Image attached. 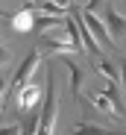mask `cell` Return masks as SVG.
<instances>
[{
    "label": "cell",
    "mask_w": 126,
    "mask_h": 135,
    "mask_svg": "<svg viewBox=\"0 0 126 135\" xmlns=\"http://www.w3.org/2000/svg\"><path fill=\"white\" fill-rule=\"evenodd\" d=\"M65 30H68V44H70V53H82L85 47H82V35H79V27H76V21L68 18L65 21Z\"/></svg>",
    "instance_id": "cell-9"
},
{
    "label": "cell",
    "mask_w": 126,
    "mask_h": 135,
    "mask_svg": "<svg viewBox=\"0 0 126 135\" xmlns=\"http://www.w3.org/2000/svg\"><path fill=\"white\" fill-rule=\"evenodd\" d=\"M97 6H100V0H91V3H88L85 9H82L79 15H82V21H85V24H88L91 35H94V38H97L100 44H112L114 38L109 35V30H106V27H103V21H100V18L94 15V9H97Z\"/></svg>",
    "instance_id": "cell-2"
},
{
    "label": "cell",
    "mask_w": 126,
    "mask_h": 135,
    "mask_svg": "<svg viewBox=\"0 0 126 135\" xmlns=\"http://www.w3.org/2000/svg\"><path fill=\"white\" fill-rule=\"evenodd\" d=\"M38 100H41V88H38V85H32V82H29V85H27V88H24V91H21V94H18V97H15V106H18V109H21V112H32V109H35V103H38Z\"/></svg>",
    "instance_id": "cell-6"
},
{
    "label": "cell",
    "mask_w": 126,
    "mask_h": 135,
    "mask_svg": "<svg viewBox=\"0 0 126 135\" xmlns=\"http://www.w3.org/2000/svg\"><path fill=\"white\" fill-rule=\"evenodd\" d=\"M32 9H35L32 3H29L27 9L15 12V15H12V12H3V9H0V18H6L9 24H12V30H15V32H29V30L35 27V12H32Z\"/></svg>",
    "instance_id": "cell-4"
},
{
    "label": "cell",
    "mask_w": 126,
    "mask_h": 135,
    "mask_svg": "<svg viewBox=\"0 0 126 135\" xmlns=\"http://www.w3.org/2000/svg\"><path fill=\"white\" fill-rule=\"evenodd\" d=\"M35 65H38V50H32V53L24 59V65L18 68V74H15V79H12V97H18V94L29 85V76H32V71H35Z\"/></svg>",
    "instance_id": "cell-3"
},
{
    "label": "cell",
    "mask_w": 126,
    "mask_h": 135,
    "mask_svg": "<svg viewBox=\"0 0 126 135\" xmlns=\"http://www.w3.org/2000/svg\"><path fill=\"white\" fill-rule=\"evenodd\" d=\"M97 71H100L103 76H106L109 82H114V68H112L109 62H100V65H97Z\"/></svg>",
    "instance_id": "cell-14"
},
{
    "label": "cell",
    "mask_w": 126,
    "mask_h": 135,
    "mask_svg": "<svg viewBox=\"0 0 126 135\" xmlns=\"http://www.w3.org/2000/svg\"><path fill=\"white\" fill-rule=\"evenodd\" d=\"M38 12H41V15H65V6H59L56 0H41V3H38Z\"/></svg>",
    "instance_id": "cell-13"
},
{
    "label": "cell",
    "mask_w": 126,
    "mask_h": 135,
    "mask_svg": "<svg viewBox=\"0 0 126 135\" xmlns=\"http://www.w3.org/2000/svg\"><path fill=\"white\" fill-rule=\"evenodd\" d=\"M21 123H12V126H0V135H21Z\"/></svg>",
    "instance_id": "cell-15"
},
{
    "label": "cell",
    "mask_w": 126,
    "mask_h": 135,
    "mask_svg": "<svg viewBox=\"0 0 126 135\" xmlns=\"http://www.w3.org/2000/svg\"><path fill=\"white\" fill-rule=\"evenodd\" d=\"M91 103H94V106H97V109L103 112V115H112V118H120V115H117V109H114V103H112V100H109L106 94H91Z\"/></svg>",
    "instance_id": "cell-11"
},
{
    "label": "cell",
    "mask_w": 126,
    "mask_h": 135,
    "mask_svg": "<svg viewBox=\"0 0 126 135\" xmlns=\"http://www.w3.org/2000/svg\"><path fill=\"white\" fill-rule=\"evenodd\" d=\"M62 62H65V68L70 71V91H73V97H79V88H82V68H79L76 62H70L68 53L62 56Z\"/></svg>",
    "instance_id": "cell-8"
},
{
    "label": "cell",
    "mask_w": 126,
    "mask_h": 135,
    "mask_svg": "<svg viewBox=\"0 0 126 135\" xmlns=\"http://www.w3.org/2000/svg\"><path fill=\"white\" fill-rule=\"evenodd\" d=\"M9 59H12V56H9V50H6V47H3V44H0V65H6V62H9Z\"/></svg>",
    "instance_id": "cell-16"
},
{
    "label": "cell",
    "mask_w": 126,
    "mask_h": 135,
    "mask_svg": "<svg viewBox=\"0 0 126 135\" xmlns=\"http://www.w3.org/2000/svg\"><path fill=\"white\" fill-rule=\"evenodd\" d=\"M56 27H65V18L62 15H41L38 21H35V30L44 35L47 30H56Z\"/></svg>",
    "instance_id": "cell-10"
},
{
    "label": "cell",
    "mask_w": 126,
    "mask_h": 135,
    "mask_svg": "<svg viewBox=\"0 0 126 135\" xmlns=\"http://www.w3.org/2000/svg\"><path fill=\"white\" fill-rule=\"evenodd\" d=\"M38 44H41V53H59V56L70 53L68 38H47V35H41V38H38Z\"/></svg>",
    "instance_id": "cell-7"
},
{
    "label": "cell",
    "mask_w": 126,
    "mask_h": 135,
    "mask_svg": "<svg viewBox=\"0 0 126 135\" xmlns=\"http://www.w3.org/2000/svg\"><path fill=\"white\" fill-rule=\"evenodd\" d=\"M103 94H106L112 103H114V109H117V115H123V100H120V91H117V82H109L106 85V91H103Z\"/></svg>",
    "instance_id": "cell-12"
},
{
    "label": "cell",
    "mask_w": 126,
    "mask_h": 135,
    "mask_svg": "<svg viewBox=\"0 0 126 135\" xmlns=\"http://www.w3.org/2000/svg\"><path fill=\"white\" fill-rule=\"evenodd\" d=\"M53 126H56V79H53V74H47L44 109H41V118H38V129H35V135H53Z\"/></svg>",
    "instance_id": "cell-1"
},
{
    "label": "cell",
    "mask_w": 126,
    "mask_h": 135,
    "mask_svg": "<svg viewBox=\"0 0 126 135\" xmlns=\"http://www.w3.org/2000/svg\"><path fill=\"white\" fill-rule=\"evenodd\" d=\"M3 91H6V79L0 76V100H3Z\"/></svg>",
    "instance_id": "cell-18"
},
{
    "label": "cell",
    "mask_w": 126,
    "mask_h": 135,
    "mask_svg": "<svg viewBox=\"0 0 126 135\" xmlns=\"http://www.w3.org/2000/svg\"><path fill=\"white\" fill-rule=\"evenodd\" d=\"M27 3H32V6H35V9H38V3H41V0H27Z\"/></svg>",
    "instance_id": "cell-19"
},
{
    "label": "cell",
    "mask_w": 126,
    "mask_h": 135,
    "mask_svg": "<svg viewBox=\"0 0 126 135\" xmlns=\"http://www.w3.org/2000/svg\"><path fill=\"white\" fill-rule=\"evenodd\" d=\"M103 21H106V30H109V35H112V38H123V35H126V18H123L117 9H112V6H109Z\"/></svg>",
    "instance_id": "cell-5"
},
{
    "label": "cell",
    "mask_w": 126,
    "mask_h": 135,
    "mask_svg": "<svg viewBox=\"0 0 126 135\" xmlns=\"http://www.w3.org/2000/svg\"><path fill=\"white\" fill-rule=\"evenodd\" d=\"M120 74H123V88H126V59L120 62Z\"/></svg>",
    "instance_id": "cell-17"
}]
</instances>
